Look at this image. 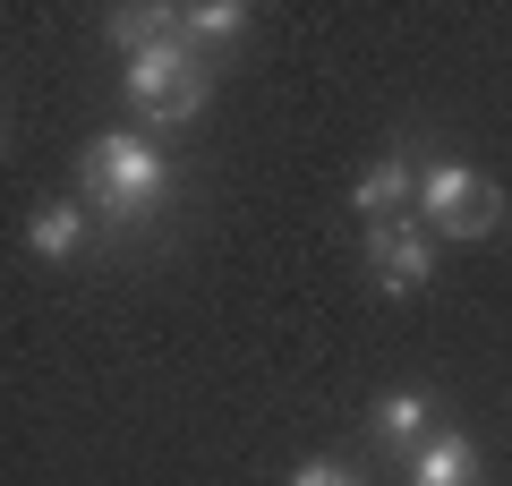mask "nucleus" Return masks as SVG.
I'll return each mask as SVG.
<instances>
[{
	"label": "nucleus",
	"instance_id": "1",
	"mask_svg": "<svg viewBox=\"0 0 512 486\" xmlns=\"http://www.w3.org/2000/svg\"><path fill=\"white\" fill-rule=\"evenodd\" d=\"M77 188H86V214L111 222V231H128V222H146L154 205L171 197V162L154 137H128V128H103V137L77 154Z\"/></svg>",
	"mask_w": 512,
	"mask_h": 486
},
{
	"label": "nucleus",
	"instance_id": "2",
	"mask_svg": "<svg viewBox=\"0 0 512 486\" xmlns=\"http://www.w3.org/2000/svg\"><path fill=\"white\" fill-rule=\"evenodd\" d=\"M419 214L453 239H487V231H504V188L487 171H470L461 154H436V162H419Z\"/></svg>",
	"mask_w": 512,
	"mask_h": 486
},
{
	"label": "nucleus",
	"instance_id": "3",
	"mask_svg": "<svg viewBox=\"0 0 512 486\" xmlns=\"http://www.w3.org/2000/svg\"><path fill=\"white\" fill-rule=\"evenodd\" d=\"M128 103L146 111L154 128H188L205 111V60L180 43H154V52H128Z\"/></svg>",
	"mask_w": 512,
	"mask_h": 486
},
{
	"label": "nucleus",
	"instance_id": "4",
	"mask_svg": "<svg viewBox=\"0 0 512 486\" xmlns=\"http://www.w3.org/2000/svg\"><path fill=\"white\" fill-rule=\"evenodd\" d=\"M367 265H376L384 299L427 290L436 282V239H427V222H376V231H367Z\"/></svg>",
	"mask_w": 512,
	"mask_h": 486
},
{
	"label": "nucleus",
	"instance_id": "5",
	"mask_svg": "<svg viewBox=\"0 0 512 486\" xmlns=\"http://www.w3.org/2000/svg\"><path fill=\"white\" fill-rule=\"evenodd\" d=\"M350 205H359L367 222H393L402 205H419V162H410V154L367 162V171H359V188H350Z\"/></svg>",
	"mask_w": 512,
	"mask_h": 486
},
{
	"label": "nucleus",
	"instance_id": "6",
	"mask_svg": "<svg viewBox=\"0 0 512 486\" xmlns=\"http://www.w3.org/2000/svg\"><path fill=\"white\" fill-rule=\"evenodd\" d=\"M410 486H478V444L470 435H427L419 452H410Z\"/></svg>",
	"mask_w": 512,
	"mask_h": 486
},
{
	"label": "nucleus",
	"instance_id": "7",
	"mask_svg": "<svg viewBox=\"0 0 512 486\" xmlns=\"http://www.w3.org/2000/svg\"><path fill=\"white\" fill-rule=\"evenodd\" d=\"M26 248H35L43 265H69V256L86 248V205H77V197L35 205V222H26Z\"/></svg>",
	"mask_w": 512,
	"mask_h": 486
},
{
	"label": "nucleus",
	"instance_id": "8",
	"mask_svg": "<svg viewBox=\"0 0 512 486\" xmlns=\"http://www.w3.org/2000/svg\"><path fill=\"white\" fill-rule=\"evenodd\" d=\"M376 435H384V444H402V452H419L427 444V393H410V384H402V393H384L376 401Z\"/></svg>",
	"mask_w": 512,
	"mask_h": 486
},
{
	"label": "nucleus",
	"instance_id": "9",
	"mask_svg": "<svg viewBox=\"0 0 512 486\" xmlns=\"http://www.w3.org/2000/svg\"><path fill=\"white\" fill-rule=\"evenodd\" d=\"M180 35L188 43H239V35H248V9H239V0H188Z\"/></svg>",
	"mask_w": 512,
	"mask_h": 486
},
{
	"label": "nucleus",
	"instance_id": "10",
	"mask_svg": "<svg viewBox=\"0 0 512 486\" xmlns=\"http://www.w3.org/2000/svg\"><path fill=\"white\" fill-rule=\"evenodd\" d=\"M291 486H359V478H350L342 461H299V469H291Z\"/></svg>",
	"mask_w": 512,
	"mask_h": 486
}]
</instances>
